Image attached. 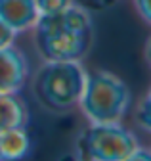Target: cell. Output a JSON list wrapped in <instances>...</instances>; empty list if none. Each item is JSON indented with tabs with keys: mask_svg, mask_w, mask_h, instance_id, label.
<instances>
[{
	"mask_svg": "<svg viewBox=\"0 0 151 161\" xmlns=\"http://www.w3.org/2000/svg\"><path fill=\"white\" fill-rule=\"evenodd\" d=\"M39 15L34 0H0V17L15 33L34 27Z\"/></svg>",
	"mask_w": 151,
	"mask_h": 161,
	"instance_id": "8992f818",
	"label": "cell"
},
{
	"mask_svg": "<svg viewBox=\"0 0 151 161\" xmlns=\"http://www.w3.org/2000/svg\"><path fill=\"white\" fill-rule=\"evenodd\" d=\"M143 54H145V62H147V65L151 67V36L147 38V42H145V48H143Z\"/></svg>",
	"mask_w": 151,
	"mask_h": 161,
	"instance_id": "5bb4252c",
	"label": "cell"
},
{
	"mask_svg": "<svg viewBox=\"0 0 151 161\" xmlns=\"http://www.w3.org/2000/svg\"><path fill=\"white\" fill-rule=\"evenodd\" d=\"M13 38H15V31L4 21L2 17H0V48L10 46L13 42Z\"/></svg>",
	"mask_w": 151,
	"mask_h": 161,
	"instance_id": "7c38bea8",
	"label": "cell"
},
{
	"mask_svg": "<svg viewBox=\"0 0 151 161\" xmlns=\"http://www.w3.org/2000/svg\"><path fill=\"white\" fill-rule=\"evenodd\" d=\"M134 119H136V125H138L140 129L151 132V86H149V90L145 92V96L140 100Z\"/></svg>",
	"mask_w": 151,
	"mask_h": 161,
	"instance_id": "9c48e42d",
	"label": "cell"
},
{
	"mask_svg": "<svg viewBox=\"0 0 151 161\" xmlns=\"http://www.w3.org/2000/svg\"><path fill=\"white\" fill-rule=\"evenodd\" d=\"M34 2H36V8H39V14L44 15V14H54L71 6L73 0H34Z\"/></svg>",
	"mask_w": 151,
	"mask_h": 161,
	"instance_id": "30bf717a",
	"label": "cell"
},
{
	"mask_svg": "<svg viewBox=\"0 0 151 161\" xmlns=\"http://www.w3.org/2000/svg\"><path fill=\"white\" fill-rule=\"evenodd\" d=\"M79 106L90 123H115L130 106V88L115 73H86Z\"/></svg>",
	"mask_w": 151,
	"mask_h": 161,
	"instance_id": "3957f363",
	"label": "cell"
},
{
	"mask_svg": "<svg viewBox=\"0 0 151 161\" xmlns=\"http://www.w3.org/2000/svg\"><path fill=\"white\" fill-rule=\"evenodd\" d=\"M94 40L90 14L77 4L60 12L39 15L34 23V44L44 59H81Z\"/></svg>",
	"mask_w": 151,
	"mask_h": 161,
	"instance_id": "6da1fadb",
	"label": "cell"
},
{
	"mask_svg": "<svg viewBox=\"0 0 151 161\" xmlns=\"http://www.w3.org/2000/svg\"><path fill=\"white\" fill-rule=\"evenodd\" d=\"M138 148V138L119 121L92 123L79 138V155L92 161H124Z\"/></svg>",
	"mask_w": 151,
	"mask_h": 161,
	"instance_id": "277c9868",
	"label": "cell"
},
{
	"mask_svg": "<svg viewBox=\"0 0 151 161\" xmlns=\"http://www.w3.org/2000/svg\"><path fill=\"white\" fill-rule=\"evenodd\" d=\"M27 80V59L15 46L0 48V92H19Z\"/></svg>",
	"mask_w": 151,
	"mask_h": 161,
	"instance_id": "5b68a950",
	"label": "cell"
},
{
	"mask_svg": "<svg viewBox=\"0 0 151 161\" xmlns=\"http://www.w3.org/2000/svg\"><path fill=\"white\" fill-rule=\"evenodd\" d=\"M117 2L119 0H73V4L81 6L86 12H102V10H107L111 6H115Z\"/></svg>",
	"mask_w": 151,
	"mask_h": 161,
	"instance_id": "8fae6325",
	"label": "cell"
},
{
	"mask_svg": "<svg viewBox=\"0 0 151 161\" xmlns=\"http://www.w3.org/2000/svg\"><path fill=\"white\" fill-rule=\"evenodd\" d=\"M31 140L25 127L0 132V159H21L29 153Z\"/></svg>",
	"mask_w": 151,
	"mask_h": 161,
	"instance_id": "ba28073f",
	"label": "cell"
},
{
	"mask_svg": "<svg viewBox=\"0 0 151 161\" xmlns=\"http://www.w3.org/2000/svg\"><path fill=\"white\" fill-rule=\"evenodd\" d=\"M138 15L143 19L147 25H151V0H132Z\"/></svg>",
	"mask_w": 151,
	"mask_h": 161,
	"instance_id": "4fadbf2b",
	"label": "cell"
},
{
	"mask_svg": "<svg viewBox=\"0 0 151 161\" xmlns=\"http://www.w3.org/2000/svg\"><path fill=\"white\" fill-rule=\"evenodd\" d=\"M86 71L77 59H46L34 77V94L55 111L71 109L79 104Z\"/></svg>",
	"mask_w": 151,
	"mask_h": 161,
	"instance_id": "7a4b0ae2",
	"label": "cell"
},
{
	"mask_svg": "<svg viewBox=\"0 0 151 161\" xmlns=\"http://www.w3.org/2000/svg\"><path fill=\"white\" fill-rule=\"evenodd\" d=\"M27 119V106L17 92H0V132L25 127Z\"/></svg>",
	"mask_w": 151,
	"mask_h": 161,
	"instance_id": "52a82bcc",
	"label": "cell"
}]
</instances>
